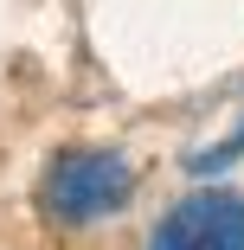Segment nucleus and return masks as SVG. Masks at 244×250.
<instances>
[{
    "label": "nucleus",
    "mask_w": 244,
    "mask_h": 250,
    "mask_svg": "<svg viewBox=\"0 0 244 250\" xmlns=\"http://www.w3.org/2000/svg\"><path fill=\"white\" fill-rule=\"evenodd\" d=\"M148 250H244V192L200 186L148 231Z\"/></svg>",
    "instance_id": "2"
},
{
    "label": "nucleus",
    "mask_w": 244,
    "mask_h": 250,
    "mask_svg": "<svg viewBox=\"0 0 244 250\" xmlns=\"http://www.w3.org/2000/svg\"><path fill=\"white\" fill-rule=\"evenodd\" d=\"M129 199H135V167L116 147H65V154H52V167L39 180V212L65 231L116 218Z\"/></svg>",
    "instance_id": "1"
},
{
    "label": "nucleus",
    "mask_w": 244,
    "mask_h": 250,
    "mask_svg": "<svg viewBox=\"0 0 244 250\" xmlns=\"http://www.w3.org/2000/svg\"><path fill=\"white\" fill-rule=\"evenodd\" d=\"M238 154H244V122H238V128H231V135H225L219 147H206V154H193L186 167H193V173H219V167H231Z\"/></svg>",
    "instance_id": "3"
}]
</instances>
